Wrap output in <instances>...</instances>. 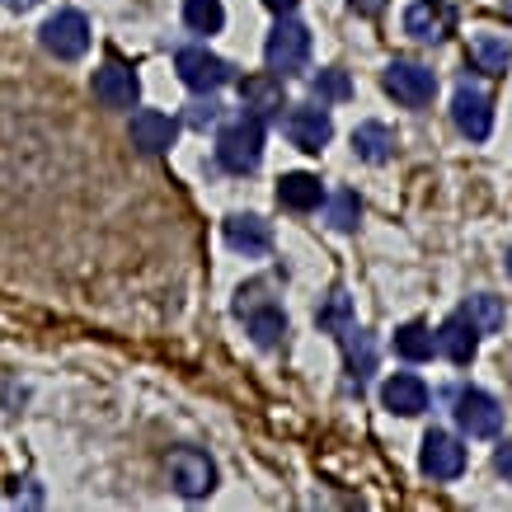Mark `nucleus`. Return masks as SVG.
<instances>
[{
  "instance_id": "1a4fd4ad",
  "label": "nucleus",
  "mask_w": 512,
  "mask_h": 512,
  "mask_svg": "<svg viewBox=\"0 0 512 512\" xmlns=\"http://www.w3.org/2000/svg\"><path fill=\"white\" fill-rule=\"evenodd\" d=\"M451 118H456V127L466 132L470 141H484L489 132H494V109H489V94L475 90V85H456V99H451Z\"/></svg>"
},
{
  "instance_id": "9b49d317",
  "label": "nucleus",
  "mask_w": 512,
  "mask_h": 512,
  "mask_svg": "<svg viewBox=\"0 0 512 512\" xmlns=\"http://www.w3.org/2000/svg\"><path fill=\"white\" fill-rule=\"evenodd\" d=\"M419 466L428 480H456V475L466 470V447H461L451 433H428L423 437Z\"/></svg>"
},
{
  "instance_id": "c85d7f7f",
  "label": "nucleus",
  "mask_w": 512,
  "mask_h": 512,
  "mask_svg": "<svg viewBox=\"0 0 512 512\" xmlns=\"http://www.w3.org/2000/svg\"><path fill=\"white\" fill-rule=\"evenodd\" d=\"M348 5H353V10H357L362 19H376L381 10H386V0H348Z\"/></svg>"
},
{
  "instance_id": "7c9ffc66",
  "label": "nucleus",
  "mask_w": 512,
  "mask_h": 512,
  "mask_svg": "<svg viewBox=\"0 0 512 512\" xmlns=\"http://www.w3.org/2000/svg\"><path fill=\"white\" fill-rule=\"evenodd\" d=\"M498 475H508V484H512V442L498 447Z\"/></svg>"
},
{
  "instance_id": "72a5a7b5",
  "label": "nucleus",
  "mask_w": 512,
  "mask_h": 512,
  "mask_svg": "<svg viewBox=\"0 0 512 512\" xmlns=\"http://www.w3.org/2000/svg\"><path fill=\"white\" fill-rule=\"evenodd\" d=\"M508 273H512V249H508Z\"/></svg>"
},
{
  "instance_id": "cd10ccee",
  "label": "nucleus",
  "mask_w": 512,
  "mask_h": 512,
  "mask_svg": "<svg viewBox=\"0 0 512 512\" xmlns=\"http://www.w3.org/2000/svg\"><path fill=\"white\" fill-rule=\"evenodd\" d=\"M320 325H325V329H339V334L353 325V320H348V296H343V292L329 296V306L320 311Z\"/></svg>"
},
{
  "instance_id": "7ed1b4c3",
  "label": "nucleus",
  "mask_w": 512,
  "mask_h": 512,
  "mask_svg": "<svg viewBox=\"0 0 512 512\" xmlns=\"http://www.w3.org/2000/svg\"><path fill=\"white\" fill-rule=\"evenodd\" d=\"M264 292H268L264 282H249V287H240L235 315H245V320H249V334H254V343H259V348H273V343L287 334V315H282Z\"/></svg>"
},
{
  "instance_id": "c756f323",
  "label": "nucleus",
  "mask_w": 512,
  "mask_h": 512,
  "mask_svg": "<svg viewBox=\"0 0 512 512\" xmlns=\"http://www.w3.org/2000/svg\"><path fill=\"white\" fill-rule=\"evenodd\" d=\"M188 118H193V123H212V118H217V104H193V113H188Z\"/></svg>"
},
{
  "instance_id": "4468645a",
  "label": "nucleus",
  "mask_w": 512,
  "mask_h": 512,
  "mask_svg": "<svg viewBox=\"0 0 512 512\" xmlns=\"http://www.w3.org/2000/svg\"><path fill=\"white\" fill-rule=\"evenodd\" d=\"M404 33L419 38V43H442L451 33V5H442V0L409 5V10H404Z\"/></svg>"
},
{
  "instance_id": "39448f33",
  "label": "nucleus",
  "mask_w": 512,
  "mask_h": 512,
  "mask_svg": "<svg viewBox=\"0 0 512 512\" xmlns=\"http://www.w3.org/2000/svg\"><path fill=\"white\" fill-rule=\"evenodd\" d=\"M170 484L184 498H207L217 489V466H212V456L198 447H179L170 456Z\"/></svg>"
},
{
  "instance_id": "20e7f679",
  "label": "nucleus",
  "mask_w": 512,
  "mask_h": 512,
  "mask_svg": "<svg viewBox=\"0 0 512 512\" xmlns=\"http://www.w3.org/2000/svg\"><path fill=\"white\" fill-rule=\"evenodd\" d=\"M38 38H43V47L57 62H76V57H85V47H90V19L80 15V10H57L43 24Z\"/></svg>"
},
{
  "instance_id": "ddd939ff",
  "label": "nucleus",
  "mask_w": 512,
  "mask_h": 512,
  "mask_svg": "<svg viewBox=\"0 0 512 512\" xmlns=\"http://www.w3.org/2000/svg\"><path fill=\"white\" fill-rule=\"evenodd\" d=\"M282 132L292 137V146H301V151H325L329 137H334V123H329L325 109H292L287 118H282Z\"/></svg>"
},
{
  "instance_id": "aec40b11",
  "label": "nucleus",
  "mask_w": 512,
  "mask_h": 512,
  "mask_svg": "<svg viewBox=\"0 0 512 512\" xmlns=\"http://www.w3.org/2000/svg\"><path fill=\"white\" fill-rule=\"evenodd\" d=\"M353 151L357 160H367V165H386L395 156V132L386 123H362L353 132Z\"/></svg>"
},
{
  "instance_id": "a211bd4d",
  "label": "nucleus",
  "mask_w": 512,
  "mask_h": 512,
  "mask_svg": "<svg viewBox=\"0 0 512 512\" xmlns=\"http://www.w3.org/2000/svg\"><path fill=\"white\" fill-rule=\"evenodd\" d=\"M278 202L287 207V212H315V207L325 202V184H320L315 174H306V170L282 174V184H278Z\"/></svg>"
},
{
  "instance_id": "0eeeda50",
  "label": "nucleus",
  "mask_w": 512,
  "mask_h": 512,
  "mask_svg": "<svg viewBox=\"0 0 512 512\" xmlns=\"http://www.w3.org/2000/svg\"><path fill=\"white\" fill-rule=\"evenodd\" d=\"M386 94H395L404 109H423V104H433L437 76L419 62H390L386 66Z\"/></svg>"
},
{
  "instance_id": "412c9836",
  "label": "nucleus",
  "mask_w": 512,
  "mask_h": 512,
  "mask_svg": "<svg viewBox=\"0 0 512 512\" xmlns=\"http://www.w3.org/2000/svg\"><path fill=\"white\" fill-rule=\"evenodd\" d=\"M470 57H475V66H480L484 76H508L512 47H508V38H498V33H480V38L470 43Z\"/></svg>"
},
{
  "instance_id": "2eb2a0df",
  "label": "nucleus",
  "mask_w": 512,
  "mask_h": 512,
  "mask_svg": "<svg viewBox=\"0 0 512 512\" xmlns=\"http://www.w3.org/2000/svg\"><path fill=\"white\" fill-rule=\"evenodd\" d=\"M174 137H179V127H174V118H165V113L141 109L137 118H132V146H137L141 156H165L174 146Z\"/></svg>"
},
{
  "instance_id": "dca6fc26",
  "label": "nucleus",
  "mask_w": 512,
  "mask_h": 512,
  "mask_svg": "<svg viewBox=\"0 0 512 512\" xmlns=\"http://www.w3.org/2000/svg\"><path fill=\"white\" fill-rule=\"evenodd\" d=\"M381 400H386L390 414H400V419H414V414H423L428 409V386H423L419 376H390L386 386H381Z\"/></svg>"
},
{
  "instance_id": "f03ea898",
  "label": "nucleus",
  "mask_w": 512,
  "mask_h": 512,
  "mask_svg": "<svg viewBox=\"0 0 512 512\" xmlns=\"http://www.w3.org/2000/svg\"><path fill=\"white\" fill-rule=\"evenodd\" d=\"M264 62L278 80L306 71V62H311V29L296 24V19H278V29L268 33L264 43Z\"/></svg>"
},
{
  "instance_id": "2f4dec72",
  "label": "nucleus",
  "mask_w": 512,
  "mask_h": 512,
  "mask_svg": "<svg viewBox=\"0 0 512 512\" xmlns=\"http://www.w3.org/2000/svg\"><path fill=\"white\" fill-rule=\"evenodd\" d=\"M268 10H273V15H292L296 10V0H264Z\"/></svg>"
},
{
  "instance_id": "f8f14e48",
  "label": "nucleus",
  "mask_w": 512,
  "mask_h": 512,
  "mask_svg": "<svg viewBox=\"0 0 512 512\" xmlns=\"http://www.w3.org/2000/svg\"><path fill=\"white\" fill-rule=\"evenodd\" d=\"M437 353L447 357V362H456V367H466V362H475V348H480V329L470 325L466 311H456L442 320V329L433 334Z\"/></svg>"
},
{
  "instance_id": "bb28decb",
  "label": "nucleus",
  "mask_w": 512,
  "mask_h": 512,
  "mask_svg": "<svg viewBox=\"0 0 512 512\" xmlns=\"http://www.w3.org/2000/svg\"><path fill=\"white\" fill-rule=\"evenodd\" d=\"M357 217H362V207H357L353 193H334V198H329V226H334V231H353Z\"/></svg>"
},
{
  "instance_id": "473e14b6",
  "label": "nucleus",
  "mask_w": 512,
  "mask_h": 512,
  "mask_svg": "<svg viewBox=\"0 0 512 512\" xmlns=\"http://www.w3.org/2000/svg\"><path fill=\"white\" fill-rule=\"evenodd\" d=\"M38 0H5V10H33Z\"/></svg>"
},
{
  "instance_id": "f257e3e1",
  "label": "nucleus",
  "mask_w": 512,
  "mask_h": 512,
  "mask_svg": "<svg viewBox=\"0 0 512 512\" xmlns=\"http://www.w3.org/2000/svg\"><path fill=\"white\" fill-rule=\"evenodd\" d=\"M217 160H221V170H231V174L259 170V160H264V118L245 113V118H235V123L221 127Z\"/></svg>"
},
{
  "instance_id": "b1692460",
  "label": "nucleus",
  "mask_w": 512,
  "mask_h": 512,
  "mask_svg": "<svg viewBox=\"0 0 512 512\" xmlns=\"http://www.w3.org/2000/svg\"><path fill=\"white\" fill-rule=\"evenodd\" d=\"M466 315H470V325L480 329V334H498V329H503V320H508V311H503V301H498V296H489V292L470 296Z\"/></svg>"
},
{
  "instance_id": "6e6552de",
  "label": "nucleus",
  "mask_w": 512,
  "mask_h": 512,
  "mask_svg": "<svg viewBox=\"0 0 512 512\" xmlns=\"http://www.w3.org/2000/svg\"><path fill=\"white\" fill-rule=\"evenodd\" d=\"M451 414L461 423V433H470V437H494L498 428H503V409H498V400L484 395V390H461Z\"/></svg>"
},
{
  "instance_id": "f704fd0d",
  "label": "nucleus",
  "mask_w": 512,
  "mask_h": 512,
  "mask_svg": "<svg viewBox=\"0 0 512 512\" xmlns=\"http://www.w3.org/2000/svg\"><path fill=\"white\" fill-rule=\"evenodd\" d=\"M508 15H512V0H508Z\"/></svg>"
},
{
  "instance_id": "6ab92c4d",
  "label": "nucleus",
  "mask_w": 512,
  "mask_h": 512,
  "mask_svg": "<svg viewBox=\"0 0 512 512\" xmlns=\"http://www.w3.org/2000/svg\"><path fill=\"white\" fill-rule=\"evenodd\" d=\"M240 99H245V109L254 113V118H273V113L287 109V104H282L278 76H245L240 80Z\"/></svg>"
},
{
  "instance_id": "a878e982",
  "label": "nucleus",
  "mask_w": 512,
  "mask_h": 512,
  "mask_svg": "<svg viewBox=\"0 0 512 512\" xmlns=\"http://www.w3.org/2000/svg\"><path fill=\"white\" fill-rule=\"evenodd\" d=\"M311 90L320 104H343L348 94H353V80H348V71H339V66H329V71H320V76L311 80Z\"/></svg>"
},
{
  "instance_id": "9d476101",
  "label": "nucleus",
  "mask_w": 512,
  "mask_h": 512,
  "mask_svg": "<svg viewBox=\"0 0 512 512\" xmlns=\"http://www.w3.org/2000/svg\"><path fill=\"white\" fill-rule=\"evenodd\" d=\"M141 94V80L132 66L123 62H104L99 71H94V99L104 104V109H132Z\"/></svg>"
},
{
  "instance_id": "4be33fe9",
  "label": "nucleus",
  "mask_w": 512,
  "mask_h": 512,
  "mask_svg": "<svg viewBox=\"0 0 512 512\" xmlns=\"http://www.w3.org/2000/svg\"><path fill=\"white\" fill-rule=\"evenodd\" d=\"M395 353H400L404 362H428V357L437 353L433 329L423 325V320H409V325H400V329H395Z\"/></svg>"
},
{
  "instance_id": "5701e85b",
  "label": "nucleus",
  "mask_w": 512,
  "mask_h": 512,
  "mask_svg": "<svg viewBox=\"0 0 512 512\" xmlns=\"http://www.w3.org/2000/svg\"><path fill=\"white\" fill-rule=\"evenodd\" d=\"M339 339H343V348H348V372H353V381L362 386V381L372 376V367H376V348H372V339H367V334H362L357 325H348V329L339 334Z\"/></svg>"
},
{
  "instance_id": "423d86ee",
  "label": "nucleus",
  "mask_w": 512,
  "mask_h": 512,
  "mask_svg": "<svg viewBox=\"0 0 512 512\" xmlns=\"http://www.w3.org/2000/svg\"><path fill=\"white\" fill-rule=\"evenodd\" d=\"M174 71H179V80H184L188 90H198V94H212L231 80V62H221L217 52H207V47H184L174 57Z\"/></svg>"
},
{
  "instance_id": "f3484780",
  "label": "nucleus",
  "mask_w": 512,
  "mask_h": 512,
  "mask_svg": "<svg viewBox=\"0 0 512 512\" xmlns=\"http://www.w3.org/2000/svg\"><path fill=\"white\" fill-rule=\"evenodd\" d=\"M226 245L249 254V259H259V254L273 249V231H268V221L249 217V212L245 217H226Z\"/></svg>"
},
{
  "instance_id": "393cba45",
  "label": "nucleus",
  "mask_w": 512,
  "mask_h": 512,
  "mask_svg": "<svg viewBox=\"0 0 512 512\" xmlns=\"http://www.w3.org/2000/svg\"><path fill=\"white\" fill-rule=\"evenodd\" d=\"M184 24L193 33H217L226 24V10L221 0H184Z\"/></svg>"
}]
</instances>
